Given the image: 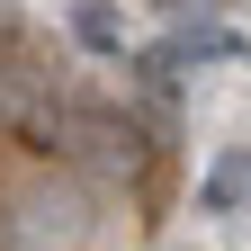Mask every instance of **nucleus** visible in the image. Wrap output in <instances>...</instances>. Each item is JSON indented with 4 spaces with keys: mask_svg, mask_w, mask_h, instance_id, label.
Masks as SVG:
<instances>
[{
    "mask_svg": "<svg viewBox=\"0 0 251 251\" xmlns=\"http://www.w3.org/2000/svg\"><path fill=\"white\" fill-rule=\"evenodd\" d=\"M251 206V144H225L198 179V215H242Z\"/></svg>",
    "mask_w": 251,
    "mask_h": 251,
    "instance_id": "obj_1",
    "label": "nucleus"
},
{
    "mask_svg": "<svg viewBox=\"0 0 251 251\" xmlns=\"http://www.w3.org/2000/svg\"><path fill=\"white\" fill-rule=\"evenodd\" d=\"M63 18H72V45L81 54H126V9L117 0H72Z\"/></svg>",
    "mask_w": 251,
    "mask_h": 251,
    "instance_id": "obj_2",
    "label": "nucleus"
},
{
    "mask_svg": "<svg viewBox=\"0 0 251 251\" xmlns=\"http://www.w3.org/2000/svg\"><path fill=\"white\" fill-rule=\"evenodd\" d=\"M152 9H162L171 27H225V9H233V0H152Z\"/></svg>",
    "mask_w": 251,
    "mask_h": 251,
    "instance_id": "obj_3",
    "label": "nucleus"
}]
</instances>
